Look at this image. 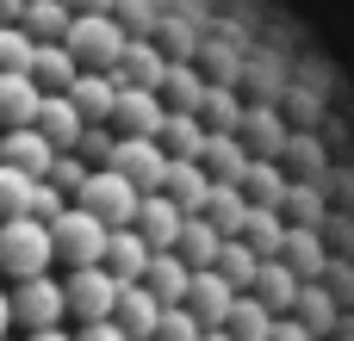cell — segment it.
Returning a JSON list of instances; mask_svg holds the SVG:
<instances>
[{
    "label": "cell",
    "instance_id": "13",
    "mask_svg": "<svg viewBox=\"0 0 354 341\" xmlns=\"http://www.w3.org/2000/svg\"><path fill=\"white\" fill-rule=\"evenodd\" d=\"M149 255H156V249L137 236V224H124V230H112V236H106V261H100V267H106L118 286H137V280L149 273Z\"/></svg>",
    "mask_w": 354,
    "mask_h": 341
},
{
    "label": "cell",
    "instance_id": "20",
    "mask_svg": "<svg viewBox=\"0 0 354 341\" xmlns=\"http://www.w3.org/2000/svg\"><path fill=\"white\" fill-rule=\"evenodd\" d=\"M25 75H31L44 93H68V81L81 75V62L68 56V43H62V37H50V43H37V50H31V68H25Z\"/></svg>",
    "mask_w": 354,
    "mask_h": 341
},
{
    "label": "cell",
    "instance_id": "40",
    "mask_svg": "<svg viewBox=\"0 0 354 341\" xmlns=\"http://www.w3.org/2000/svg\"><path fill=\"white\" fill-rule=\"evenodd\" d=\"M112 143H118L112 124H87V130L75 137V155H81L87 168H106V162H112Z\"/></svg>",
    "mask_w": 354,
    "mask_h": 341
},
{
    "label": "cell",
    "instance_id": "29",
    "mask_svg": "<svg viewBox=\"0 0 354 341\" xmlns=\"http://www.w3.org/2000/svg\"><path fill=\"white\" fill-rule=\"evenodd\" d=\"M249 211H255V205L243 199V186H218V180H212V193H205V211H199V217H212V230H218V236H243Z\"/></svg>",
    "mask_w": 354,
    "mask_h": 341
},
{
    "label": "cell",
    "instance_id": "44",
    "mask_svg": "<svg viewBox=\"0 0 354 341\" xmlns=\"http://www.w3.org/2000/svg\"><path fill=\"white\" fill-rule=\"evenodd\" d=\"M19 12H25V0H0V25H19Z\"/></svg>",
    "mask_w": 354,
    "mask_h": 341
},
{
    "label": "cell",
    "instance_id": "33",
    "mask_svg": "<svg viewBox=\"0 0 354 341\" xmlns=\"http://www.w3.org/2000/svg\"><path fill=\"white\" fill-rule=\"evenodd\" d=\"M218 242H224V236L212 230V217H199V211H193V217L180 224V242H174V255H180L187 267H212V261H218Z\"/></svg>",
    "mask_w": 354,
    "mask_h": 341
},
{
    "label": "cell",
    "instance_id": "41",
    "mask_svg": "<svg viewBox=\"0 0 354 341\" xmlns=\"http://www.w3.org/2000/svg\"><path fill=\"white\" fill-rule=\"evenodd\" d=\"M31 50H37V37L25 25H0V68H31Z\"/></svg>",
    "mask_w": 354,
    "mask_h": 341
},
{
    "label": "cell",
    "instance_id": "48",
    "mask_svg": "<svg viewBox=\"0 0 354 341\" xmlns=\"http://www.w3.org/2000/svg\"><path fill=\"white\" fill-rule=\"evenodd\" d=\"M0 341H12V335H0Z\"/></svg>",
    "mask_w": 354,
    "mask_h": 341
},
{
    "label": "cell",
    "instance_id": "19",
    "mask_svg": "<svg viewBox=\"0 0 354 341\" xmlns=\"http://www.w3.org/2000/svg\"><path fill=\"white\" fill-rule=\"evenodd\" d=\"M68 99H75V112H81L87 124H106V118H112V99H118V81H112L106 68H81V75L68 81Z\"/></svg>",
    "mask_w": 354,
    "mask_h": 341
},
{
    "label": "cell",
    "instance_id": "3",
    "mask_svg": "<svg viewBox=\"0 0 354 341\" xmlns=\"http://www.w3.org/2000/svg\"><path fill=\"white\" fill-rule=\"evenodd\" d=\"M62 43H68V56L81 68H112L118 50H124V25L112 12H75L68 31H62Z\"/></svg>",
    "mask_w": 354,
    "mask_h": 341
},
{
    "label": "cell",
    "instance_id": "1",
    "mask_svg": "<svg viewBox=\"0 0 354 341\" xmlns=\"http://www.w3.org/2000/svg\"><path fill=\"white\" fill-rule=\"evenodd\" d=\"M50 261H56V242H50L44 217H0V273L37 280V273H50Z\"/></svg>",
    "mask_w": 354,
    "mask_h": 341
},
{
    "label": "cell",
    "instance_id": "18",
    "mask_svg": "<svg viewBox=\"0 0 354 341\" xmlns=\"http://www.w3.org/2000/svg\"><path fill=\"white\" fill-rule=\"evenodd\" d=\"M342 311H348V304H342V298H336L324 280H305V286H299V304H292V317H299V323H305V329H311L317 341H330V335H336Z\"/></svg>",
    "mask_w": 354,
    "mask_h": 341
},
{
    "label": "cell",
    "instance_id": "12",
    "mask_svg": "<svg viewBox=\"0 0 354 341\" xmlns=\"http://www.w3.org/2000/svg\"><path fill=\"white\" fill-rule=\"evenodd\" d=\"M180 224H187V211H180L168 193H143V205H137V236H143L156 255L180 242Z\"/></svg>",
    "mask_w": 354,
    "mask_h": 341
},
{
    "label": "cell",
    "instance_id": "9",
    "mask_svg": "<svg viewBox=\"0 0 354 341\" xmlns=\"http://www.w3.org/2000/svg\"><path fill=\"white\" fill-rule=\"evenodd\" d=\"M162 118H168V106H162V93H149V87H118V99H112V137H156L162 130Z\"/></svg>",
    "mask_w": 354,
    "mask_h": 341
},
{
    "label": "cell",
    "instance_id": "16",
    "mask_svg": "<svg viewBox=\"0 0 354 341\" xmlns=\"http://www.w3.org/2000/svg\"><path fill=\"white\" fill-rule=\"evenodd\" d=\"M249 149H243V137H230V130H212L205 137V149H199V168L218 180V186H243V174H249Z\"/></svg>",
    "mask_w": 354,
    "mask_h": 341
},
{
    "label": "cell",
    "instance_id": "6",
    "mask_svg": "<svg viewBox=\"0 0 354 341\" xmlns=\"http://www.w3.org/2000/svg\"><path fill=\"white\" fill-rule=\"evenodd\" d=\"M62 298H68V317H75V323H106L112 304H118V280H112L106 267H68Z\"/></svg>",
    "mask_w": 354,
    "mask_h": 341
},
{
    "label": "cell",
    "instance_id": "36",
    "mask_svg": "<svg viewBox=\"0 0 354 341\" xmlns=\"http://www.w3.org/2000/svg\"><path fill=\"white\" fill-rule=\"evenodd\" d=\"M243 242H249L261 261H274V255H280V242H286V217L255 205V211H249V224H243Z\"/></svg>",
    "mask_w": 354,
    "mask_h": 341
},
{
    "label": "cell",
    "instance_id": "10",
    "mask_svg": "<svg viewBox=\"0 0 354 341\" xmlns=\"http://www.w3.org/2000/svg\"><path fill=\"white\" fill-rule=\"evenodd\" d=\"M230 304H236V286H230L218 267H193V286H187V311H193L205 329H224Z\"/></svg>",
    "mask_w": 354,
    "mask_h": 341
},
{
    "label": "cell",
    "instance_id": "39",
    "mask_svg": "<svg viewBox=\"0 0 354 341\" xmlns=\"http://www.w3.org/2000/svg\"><path fill=\"white\" fill-rule=\"evenodd\" d=\"M205 323L187 311V304H162V323H156V341H199Z\"/></svg>",
    "mask_w": 354,
    "mask_h": 341
},
{
    "label": "cell",
    "instance_id": "37",
    "mask_svg": "<svg viewBox=\"0 0 354 341\" xmlns=\"http://www.w3.org/2000/svg\"><path fill=\"white\" fill-rule=\"evenodd\" d=\"M31 193H37V180L25 168L0 162V217H31Z\"/></svg>",
    "mask_w": 354,
    "mask_h": 341
},
{
    "label": "cell",
    "instance_id": "23",
    "mask_svg": "<svg viewBox=\"0 0 354 341\" xmlns=\"http://www.w3.org/2000/svg\"><path fill=\"white\" fill-rule=\"evenodd\" d=\"M299 286H305V280H299V273H292V267L274 255V261H261V273H255V286H249V292H255V298H261L274 317H292V304H299Z\"/></svg>",
    "mask_w": 354,
    "mask_h": 341
},
{
    "label": "cell",
    "instance_id": "21",
    "mask_svg": "<svg viewBox=\"0 0 354 341\" xmlns=\"http://www.w3.org/2000/svg\"><path fill=\"white\" fill-rule=\"evenodd\" d=\"M236 137H243V149H249V155H274V162H280V149H286V137H292V130L280 124V112H274V106H249V112H243V124H236Z\"/></svg>",
    "mask_w": 354,
    "mask_h": 341
},
{
    "label": "cell",
    "instance_id": "35",
    "mask_svg": "<svg viewBox=\"0 0 354 341\" xmlns=\"http://www.w3.org/2000/svg\"><path fill=\"white\" fill-rule=\"evenodd\" d=\"M68 0H25V12H19V25L37 37V43H50V37H62L68 31Z\"/></svg>",
    "mask_w": 354,
    "mask_h": 341
},
{
    "label": "cell",
    "instance_id": "4",
    "mask_svg": "<svg viewBox=\"0 0 354 341\" xmlns=\"http://www.w3.org/2000/svg\"><path fill=\"white\" fill-rule=\"evenodd\" d=\"M75 205H87L106 230H124V224H137V205H143V193L118 174V168H93L87 174V186L75 193Z\"/></svg>",
    "mask_w": 354,
    "mask_h": 341
},
{
    "label": "cell",
    "instance_id": "45",
    "mask_svg": "<svg viewBox=\"0 0 354 341\" xmlns=\"http://www.w3.org/2000/svg\"><path fill=\"white\" fill-rule=\"evenodd\" d=\"M0 335H12V292H0Z\"/></svg>",
    "mask_w": 354,
    "mask_h": 341
},
{
    "label": "cell",
    "instance_id": "24",
    "mask_svg": "<svg viewBox=\"0 0 354 341\" xmlns=\"http://www.w3.org/2000/svg\"><path fill=\"white\" fill-rule=\"evenodd\" d=\"M37 130H44L56 149H75V137L87 130V118L75 112V99H68V93H44V106H37Z\"/></svg>",
    "mask_w": 354,
    "mask_h": 341
},
{
    "label": "cell",
    "instance_id": "2",
    "mask_svg": "<svg viewBox=\"0 0 354 341\" xmlns=\"http://www.w3.org/2000/svg\"><path fill=\"white\" fill-rule=\"evenodd\" d=\"M106 224L87 211V205H62L56 217H50V242H56V261L62 267H100L106 261Z\"/></svg>",
    "mask_w": 354,
    "mask_h": 341
},
{
    "label": "cell",
    "instance_id": "28",
    "mask_svg": "<svg viewBox=\"0 0 354 341\" xmlns=\"http://www.w3.org/2000/svg\"><path fill=\"white\" fill-rule=\"evenodd\" d=\"M280 217H286V224H311V230H324V217H330V199H324V180H286V199H280Z\"/></svg>",
    "mask_w": 354,
    "mask_h": 341
},
{
    "label": "cell",
    "instance_id": "27",
    "mask_svg": "<svg viewBox=\"0 0 354 341\" xmlns=\"http://www.w3.org/2000/svg\"><path fill=\"white\" fill-rule=\"evenodd\" d=\"M243 199L261 205V211H280V199H286V168H280L274 155H255L249 174H243Z\"/></svg>",
    "mask_w": 354,
    "mask_h": 341
},
{
    "label": "cell",
    "instance_id": "42",
    "mask_svg": "<svg viewBox=\"0 0 354 341\" xmlns=\"http://www.w3.org/2000/svg\"><path fill=\"white\" fill-rule=\"evenodd\" d=\"M75 341H131V335L106 317V323H75Z\"/></svg>",
    "mask_w": 354,
    "mask_h": 341
},
{
    "label": "cell",
    "instance_id": "17",
    "mask_svg": "<svg viewBox=\"0 0 354 341\" xmlns=\"http://www.w3.org/2000/svg\"><path fill=\"white\" fill-rule=\"evenodd\" d=\"M280 261H286L299 280H324V267H330V242H324V230H311V224H286Z\"/></svg>",
    "mask_w": 354,
    "mask_h": 341
},
{
    "label": "cell",
    "instance_id": "5",
    "mask_svg": "<svg viewBox=\"0 0 354 341\" xmlns=\"http://www.w3.org/2000/svg\"><path fill=\"white\" fill-rule=\"evenodd\" d=\"M68 323V298H62V280L37 273V280H12V329H62Z\"/></svg>",
    "mask_w": 354,
    "mask_h": 341
},
{
    "label": "cell",
    "instance_id": "31",
    "mask_svg": "<svg viewBox=\"0 0 354 341\" xmlns=\"http://www.w3.org/2000/svg\"><path fill=\"white\" fill-rule=\"evenodd\" d=\"M243 93L236 87H224V81H205V99H199V124L205 130H230L236 137V124H243Z\"/></svg>",
    "mask_w": 354,
    "mask_h": 341
},
{
    "label": "cell",
    "instance_id": "11",
    "mask_svg": "<svg viewBox=\"0 0 354 341\" xmlns=\"http://www.w3.org/2000/svg\"><path fill=\"white\" fill-rule=\"evenodd\" d=\"M62 149L37 130V124H19V130H0V162H12V168H25L31 180H44L50 174V162H56Z\"/></svg>",
    "mask_w": 354,
    "mask_h": 341
},
{
    "label": "cell",
    "instance_id": "22",
    "mask_svg": "<svg viewBox=\"0 0 354 341\" xmlns=\"http://www.w3.org/2000/svg\"><path fill=\"white\" fill-rule=\"evenodd\" d=\"M205 124H199V112H168L162 118V130H156V143H162V155L168 162H199V149H205Z\"/></svg>",
    "mask_w": 354,
    "mask_h": 341
},
{
    "label": "cell",
    "instance_id": "8",
    "mask_svg": "<svg viewBox=\"0 0 354 341\" xmlns=\"http://www.w3.org/2000/svg\"><path fill=\"white\" fill-rule=\"evenodd\" d=\"M118 87H162V75H168V50L156 43V37H124V50H118V62L106 68Z\"/></svg>",
    "mask_w": 354,
    "mask_h": 341
},
{
    "label": "cell",
    "instance_id": "7",
    "mask_svg": "<svg viewBox=\"0 0 354 341\" xmlns=\"http://www.w3.org/2000/svg\"><path fill=\"white\" fill-rule=\"evenodd\" d=\"M106 168H118L137 193H162V174H168V155H162V143L156 137H118L112 143V162Z\"/></svg>",
    "mask_w": 354,
    "mask_h": 341
},
{
    "label": "cell",
    "instance_id": "34",
    "mask_svg": "<svg viewBox=\"0 0 354 341\" xmlns=\"http://www.w3.org/2000/svg\"><path fill=\"white\" fill-rule=\"evenodd\" d=\"M212 267H218V273H224L236 292H249V286H255V273H261V255H255L243 236H224V242H218V261H212Z\"/></svg>",
    "mask_w": 354,
    "mask_h": 341
},
{
    "label": "cell",
    "instance_id": "46",
    "mask_svg": "<svg viewBox=\"0 0 354 341\" xmlns=\"http://www.w3.org/2000/svg\"><path fill=\"white\" fill-rule=\"evenodd\" d=\"M25 341H75V335H68V329H31Z\"/></svg>",
    "mask_w": 354,
    "mask_h": 341
},
{
    "label": "cell",
    "instance_id": "32",
    "mask_svg": "<svg viewBox=\"0 0 354 341\" xmlns=\"http://www.w3.org/2000/svg\"><path fill=\"white\" fill-rule=\"evenodd\" d=\"M224 329H230L236 341H268V335H274V311H268L255 292H236V304H230Z\"/></svg>",
    "mask_w": 354,
    "mask_h": 341
},
{
    "label": "cell",
    "instance_id": "43",
    "mask_svg": "<svg viewBox=\"0 0 354 341\" xmlns=\"http://www.w3.org/2000/svg\"><path fill=\"white\" fill-rule=\"evenodd\" d=\"M268 341H317V335H311L299 317H274V335H268Z\"/></svg>",
    "mask_w": 354,
    "mask_h": 341
},
{
    "label": "cell",
    "instance_id": "47",
    "mask_svg": "<svg viewBox=\"0 0 354 341\" xmlns=\"http://www.w3.org/2000/svg\"><path fill=\"white\" fill-rule=\"evenodd\" d=\"M199 341H236V335H230V329H205Z\"/></svg>",
    "mask_w": 354,
    "mask_h": 341
},
{
    "label": "cell",
    "instance_id": "26",
    "mask_svg": "<svg viewBox=\"0 0 354 341\" xmlns=\"http://www.w3.org/2000/svg\"><path fill=\"white\" fill-rule=\"evenodd\" d=\"M143 286L162 298V304H187V286H193V267L174 255V249H162V255H149V273H143Z\"/></svg>",
    "mask_w": 354,
    "mask_h": 341
},
{
    "label": "cell",
    "instance_id": "30",
    "mask_svg": "<svg viewBox=\"0 0 354 341\" xmlns=\"http://www.w3.org/2000/svg\"><path fill=\"white\" fill-rule=\"evenodd\" d=\"M162 106L168 112H199V99H205V75L193 68V62H168V75H162Z\"/></svg>",
    "mask_w": 354,
    "mask_h": 341
},
{
    "label": "cell",
    "instance_id": "49",
    "mask_svg": "<svg viewBox=\"0 0 354 341\" xmlns=\"http://www.w3.org/2000/svg\"><path fill=\"white\" fill-rule=\"evenodd\" d=\"M149 341H156V335H149Z\"/></svg>",
    "mask_w": 354,
    "mask_h": 341
},
{
    "label": "cell",
    "instance_id": "38",
    "mask_svg": "<svg viewBox=\"0 0 354 341\" xmlns=\"http://www.w3.org/2000/svg\"><path fill=\"white\" fill-rule=\"evenodd\" d=\"M87 174H93V168H87V162H81L75 149H62V155L50 162V174H44V180H50V186H56V193H62V199L75 205V193L87 186Z\"/></svg>",
    "mask_w": 354,
    "mask_h": 341
},
{
    "label": "cell",
    "instance_id": "25",
    "mask_svg": "<svg viewBox=\"0 0 354 341\" xmlns=\"http://www.w3.org/2000/svg\"><path fill=\"white\" fill-rule=\"evenodd\" d=\"M162 193L193 217V211H205V193H212V174L199 168V162H168V174H162Z\"/></svg>",
    "mask_w": 354,
    "mask_h": 341
},
{
    "label": "cell",
    "instance_id": "15",
    "mask_svg": "<svg viewBox=\"0 0 354 341\" xmlns=\"http://www.w3.org/2000/svg\"><path fill=\"white\" fill-rule=\"evenodd\" d=\"M112 323L124 329L131 341H149L156 335V323H162V298L137 280V286H118V304H112Z\"/></svg>",
    "mask_w": 354,
    "mask_h": 341
},
{
    "label": "cell",
    "instance_id": "14",
    "mask_svg": "<svg viewBox=\"0 0 354 341\" xmlns=\"http://www.w3.org/2000/svg\"><path fill=\"white\" fill-rule=\"evenodd\" d=\"M37 106H44V87L25 68H0V130L37 124Z\"/></svg>",
    "mask_w": 354,
    "mask_h": 341
}]
</instances>
